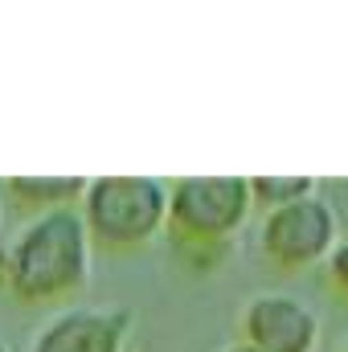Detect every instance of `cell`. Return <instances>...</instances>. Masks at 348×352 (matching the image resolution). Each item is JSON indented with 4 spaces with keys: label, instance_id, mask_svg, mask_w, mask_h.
<instances>
[{
    "label": "cell",
    "instance_id": "6da1fadb",
    "mask_svg": "<svg viewBox=\"0 0 348 352\" xmlns=\"http://www.w3.org/2000/svg\"><path fill=\"white\" fill-rule=\"evenodd\" d=\"M90 274V230L78 209L37 213L8 246V287L21 299H62Z\"/></svg>",
    "mask_w": 348,
    "mask_h": 352
},
{
    "label": "cell",
    "instance_id": "7a4b0ae2",
    "mask_svg": "<svg viewBox=\"0 0 348 352\" xmlns=\"http://www.w3.org/2000/svg\"><path fill=\"white\" fill-rule=\"evenodd\" d=\"M83 221L107 246H140L168 221V184L156 176H94L83 192Z\"/></svg>",
    "mask_w": 348,
    "mask_h": 352
},
{
    "label": "cell",
    "instance_id": "3957f363",
    "mask_svg": "<svg viewBox=\"0 0 348 352\" xmlns=\"http://www.w3.org/2000/svg\"><path fill=\"white\" fill-rule=\"evenodd\" d=\"M246 176H184L168 188V221L184 242H226L250 213Z\"/></svg>",
    "mask_w": 348,
    "mask_h": 352
},
{
    "label": "cell",
    "instance_id": "277c9868",
    "mask_svg": "<svg viewBox=\"0 0 348 352\" xmlns=\"http://www.w3.org/2000/svg\"><path fill=\"white\" fill-rule=\"evenodd\" d=\"M336 213L332 205L312 192L303 201H291L262 221V250L279 266H312L336 250Z\"/></svg>",
    "mask_w": 348,
    "mask_h": 352
},
{
    "label": "cell",
    "instance_id": "5b68a950",
    "mask_svg": "<svg viewBox=\"0 0 348 352\" xmlns=\"http://www.w3.org/2000/svg\"><path fill=\"white\" fill-rule=\"evenodd\" d=\"M242 332L259 352H312L320 340V320L295 295H259L246 303Z\"/></svg>",
    "mask_w": 348,
    "mask_h": 352
},
{
    "label": "cell",
    "instance_id": "8992f818",
    "mask_svg": "<svg viewBox=\"0 0 348 352\" xmlns=\"http://www.w3.org/2000/svg\"><path fill=\"white\" fill-rule=\"evenodd\" d=\"M131 316L115 307H74L54 316L37 340L33 352H123Z\"/></svg>",
    "mask_w": 348,
    "mask_h": 352
},
{
    "label": "cell",
    "instance_id": "52a82bcc",
    "mask_svg": "<svg viewBox=\"0 0 348 352\" xmlns=\"http://www.w3.org/2000/svg\"><path fill=\"white\" fill-rule=\"evenodd\" d=\"M4 188L25 205L50 213V209H70V201H83L87 180L83 176H12Z\"/></svg>",
    "mask_w": 348,
    "mask_h": 352
},
{
    "label": "cell",
    "instance_id": "ba28073f",
    "mask_svg": "<svg viewBox=\"0 0 348 352\" xmlns=\"http://www.w3.org/2000/svg\"><path fill=\"white\" fill-rule=\"evenodd\" d=\"M312 192H316V180L312 176H254L250 180V197H254V205L266 209V213H274V209H283L291 201H303Z\"/></svg>",
    "mask_w": 348,
    "mask_h": 352
},
{
    "label": "cell",
    "instance_id": "9c48e42d",
    "mask_svg": "<svg viewBox=\"0 0 348 352\" xmlns=\"http://www.w3.org/2000/svg\"><path fill=\"white\" fill-rule=\"evenodd\" d=\"M328 270H332L336 291H340V295H348V238H345V242H336V250L328 254Z\"/></svg>",
    "mask_w": 348,
    "mask_h": 352
},
{
    "label": "cell",
    "instance_id": "30bf717a",
    "mask_svg": "<svg viewBox=\"0 0 348 352\" xmlns=\"http://www.w3.org/2000/svg\"><path fill=\"white\" fill-rule=\"evenodd\" d=\"M226 352H259V349H250V344H234V349H226Z\"/></svg>",
    "mask_w": 348,
    "mask_h": 352
},
{
    "label": "cell",
    "instance_id": "8fae6325",
    "mask_svg": "<svg viewBox=\"0 0 348 352\" xmlns=\"http://www.w3.org/2000/svg\"><path fill=\"white\" fill-rule=\"evenodd\" d=\"M0 352H8V349H4V344H0Z\"/></svg>",
    "mask_w": 348,
    "mask_h": 352
}]
</instances>
